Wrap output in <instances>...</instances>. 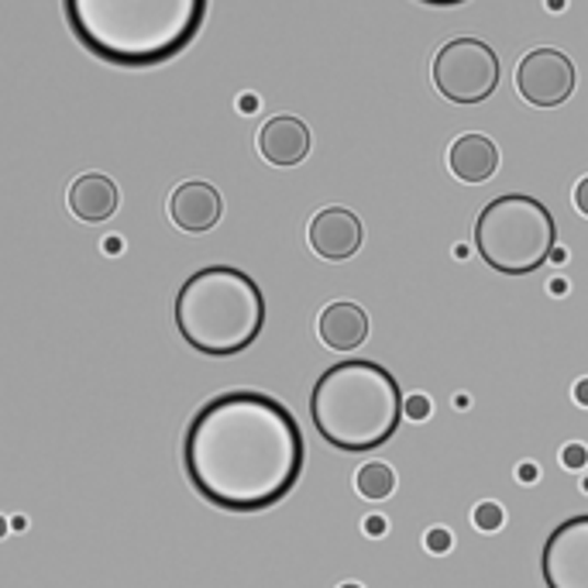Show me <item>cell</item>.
Returning a JSON list of instances; mask_svg holds the SVG:
<instances>
[{"mask_svg":"<svg viewBox=\"0 0 588 588\" xmlns=\"http://www.w3.org/2000/svg\"><path fill=\"white\" fill-rule=\"evenodd\" d=\"M306 444L283 403L235 389L203 403L183 433V468L200 499L227 513H262L303 475Z\"/></svg>","mask_w":588,"mask_h":588,"instance_id":"6da1fadb","label":"cell"},{"mask_svg":"<svg viewBox=\"0 0 588 588\" xmlns=\"http://www.w3.org/2000/svg\"><path fill=\"white\" fill-rule=\"evenodd\" d=\"M63 18L100 63L151 69L193 45L207 0H63Z\"/></svg>","mask_w":588,"mask_h":588,"instance_id":"7a4b0ae2","label":"cell"},{"mask_svg":"<svg viewBox=\"0 0 588 588\" xmlns=\"http://www.w3.org/2000/svg\"><path fill=\"white\" fill-rule=\"evenodd\" d=\"M403 403L406 396L389 369L348 358L314 382L310 420L335 451L362 454L393 441L403 420Z\"/></svg>","mask_w":588,"mask_h":588,"instance_id":"3957f363","label":"cell"},{"mask_svg":"<svg viewBox=\"0 0 588 588\" xmlns=\"http://www.w3.org/2000/svg\"><path fill=\"white\" fill-rule=\"evenodd\" d=\"M176 327L179 338L207 358L241 354L265 327V296L248 272L207 265L179 286Z\"/></svg>","mask_w":588,"mask_h":588,"instance_id":"277c9868","label":"cell"},{"mask_svg":"<svg viewBox=\"0 0 588 588\" xmlns=\"http://www.w3.org/2000/svg\"><path fill=\"white\" fill-rule=\"evenodd\" d=\"M475 248L482 262L502 275H530L557 248V224L536 196L506 193L485 203L475 220Z\"/></svg>","mask_w":588,"mask_h":588,"instance_id":"5b68a950","label":"cell"},{"mask_svg":"<svg viewBox=\"0 0 588 588\" xmlns=\"http://www.w3.org/2000/svg\"><path fill=\"white\" fill-rule=\"evenodd\" d=\"M433 87L451 104L475 108L485 104L499 87V56L493 45L478 38H454L433 56Z\"/></svg>","mask_w":588,"mask_h":588,"instance_id":"8992f818","label":"cell"},{"mask_svg":"<svg viewBox=\"0 0 588 588\" xmlns=\"http://www.w3.org/2000/svg\"><path fill=\"white\" fill-rule=\"evenodd\" d=\"M575 63L557 48H533L517 66V93L530 108H561L575 93Z\"/></svg>","mask_w":588,"mask_h":588,"instance_id":"52a82bcc","label":"cell"},{"mask_svg":"<svg viewBox=\"0 0 588 588\" xmlns=\"http://www.w3.org/2000/svg\"><path fill=\"white\" fill-rule=\"evenodd\" d=\"M547 588H588V513L557 523L541 551Z\"/></svg>","mask_w":588,"mask_h":588,"instance_id":"ba28073f","label":"cell"},{"mask_svg":"<svg viewBox=\"0 0 588 588\" xmlns=\"http://www.w3.org/2000/svg\"><path fill=\"white\" fill-rule=\"evenodd\" d=\"M310 248L327 262H344L351 255H358L365 241V227L358 220V214H351L348 207H327L310 220Z\"/></svg>","mask_w":588,"mask_h":588,"instance_id":"9c48e42d","label":"cell"},{"mask_svg":"<svg viewBox=\"0 0 588 588\" xmlns=\"http://www.w3.org/2000/svg\"><path fill=\"white\" fill-rule=\"evenodd\" d=\"M169 217H172V224L179 227V231H190V235L211 231V227H217L220 217H224L220 190H214L211 183H203V179H190V183L172 190Z\"/></svg>","mask_w":588,"mask_h":588,"instance_id":"30bf717a","label":"cell"},{"mask_svg":"<svg viewBox=\"0 0 588 588\" xmlns=\"http://www.w3.org/2000/svg\"><path fill=\"white\" fill-rule=\"evenodd\" d=\"M259 151L272 166H299L306 156H310V127L293 114H279L262 124Z\"/></svg>","mask_w":588,"mask_h":588,"instance_id":"8fae6325","label":"cell"},{"mask_svg":"<svg viewBox=\"0 0 588 588\" xmlns=\"http://www.w3.org/2000/svg\"><path fill=\"white\" fill-rule=\"evenodd\" d=\"M117 203H121L117 183L104 172H87L69 186V211H72V217H80L87 224H100V220L114 217Z\"/></svg>","mask_w":588,"mask_h":588,"instance_id":"7c38bea8","label":"cell"},{"mask_svg":"<svg viewBox=\"0 0 588 588\" xmlns=\"http://www.w3.org/2000/svg\"><path fill=\"white\" fill-rule=\"evenodd\" d=\"M317 335L327 348L354 351L369 338V314L358 303H348V299L330 303V306H324V314L317 320Z\"/></svg>","mask_w":588,"mask_h":588,"instance_id":"4fadbf2b","label":"cell"},{"mask_svg":"<svg viewBox=\"0 0 588 588\" xmlns=\"http://www.w3.org/2000/svg\"><path fill=\"white\" fill-rule=\"evenodd\" d=\"M448 166L454 179H462V183H485V179H493L499 169V148L485 135H462V138H454L448 151Z\"/></svg>","mask_w":588,"mask_h":588,"instance_id":"5bb4252c","label":"cell"},{"mask_svg":"<svg viewBox=\"0 0 588 588\" xmlns=\"http://www.w3.org/2000/svg\"><path fill=\"white\" fill-rule=\"evenodd\" d=\"M354 489L362 493L365 499L378 502V499H389L393 489H396V472L382 462H369L362 472L354 475Z\"/></svg>","mask_w":588,"mask_h":588,"instance_id":"9a60e30c","label":"cell"},{"mask_svg":"<svg viewBox=\"0 0 588 588\" xmlns=\"http://www.w3.org/2000/svg\"><path fill=\"white\" fill-rule=\"evenodd\" d=\"M472 523L482 530V533H496L502 523H506V513L499 502H478L475 513H472Z\"/></svg>","mask_w":588,"mask_h":588,"instance_id":"2e32d148","label":"cell"},{"mask_svg":"<svg viewBox=\"0 0 588 588\" xmlns=\"http://www.w3.org/2000/svg\"><path fill=\"white\" fill-rule=\"evenodd\" d=\"M430 414H433V406H430V399H427L423 393L406 396V403H403V417H410L414 423H423Z\"/></svg>","mask_w":588,"mask_h":588,"instance_id":"e0dca14e","label":"cell"},{"mask_svg":"<svg viewBox=\"0 0 588 588\" xmlns=\"http://www.w3.org/2000/svg\"><path fill=\"white\" fill-rule=\"evenodd\" d=\"M423 544H427L430 554H448L454 547V536H451L448 527H430L427 536H423Z\"/></svg>","mask_w":588,"mask_h":588,"instance_id":"ac0fdd59","label":"cell"},{"mask_svg":"<svg viewBox=\"0 0 588 588\" xmlns=\"http://www.w3.org/2000/svg\"><path fill=\"white\" fill-rule=\"evenodd\" d=\"M561 465H565L568 472H578L588 465V448L585 444H565V451H561Z\"/></svg>","mask_w":588,"mask_h":588,"instance_id":"d6986e66","label":"cell"},{"mask_svg":"<svg viewBox=\"0 0 588 588\" xmlns=\"http://www.w3.org/2000/svg\"><path fill=\"white\" fill-rule=\"evenodd\" d=\"M386 530H389V520H386V517H378V513L365 517V533H369V536H386Z\"/></svg>","mask_w":588,"mask_h":588,"instance_id":"ffe728a7","label":"cell"},{"mask_svg":"<svg viewBox=\"0 0 588 588\" xmlns=\"http://www.w3.org/2000/svg\"><path fill=\"white\" fill-rule=\"evenodd\" d=\"M575 207L588 217V176H585L581 183L575 186Z\"/></svg>","mask_w":588,"mask_h":588,"instance_id":"44dd1931","label":"cell"},{"mask_svg":"<svg viewBox=\"0 0 588 588\" xmlns=\"http://www.w3.org/2000/svg\"><path fill=\"white\" fill-rule=\"evenodd\" d=\"M517 478L530 485V482H536V478H541V468H536L533 462H523V465L517 468Z\"/></svg>","mask_w":588,"mask_h":588,"instance_id":"7402d4cb","label":"cell"},{"mask_svg":"<svg viewBox=\"0 0 588 588\" xmlns=\"http://www.w3.org/2000/svg\"><path fill=\"white\" fill-rule=\"evenodd\" d=\"M238 111H241V114H255V111H259V97H255V93H245V97L238 100Z\"/></svg>","mask_w":588,"mask_h":588,"instance_id":"603a6c76","label":"cell"},{"mask_svg":"<svg viewBox=\"0 0 588 588\" xmlns=\"http://www.w3.org/2000/svg\"><path fill=\"white\" fill-rule=\"evenodd\" d=\"M572 396H575V403H578V406H588V378H578V382H575Z\"/></svg>","mask_w":588,"mask_h":588,"instance_id":"cb8c5ba5","label":"cell"},{"mask_svg":"<svg viewBox=\"0 0 588 588\" xmlns=\"http://www.w3.org/2000/svg\"><path fill=\"white\" fill-rule=\"evenodd\" d=\"M420 4H430V8H454V4H468V0H420Z\"/></svg>","mask_w":588,"mask_h":588,"instance_id":"d4e9b609","label":"cell"},{"mask_svg":"<svg viewBox=\"0 0 588 588\" xmlns=\"http://www.w3.org/2000/svg\"><path fill=\"white\" fill-rule=\"evenodd\" d=\"M104 251H108V255H117V251H121V238H108V241H104Z\"/></svg>","mask_w":588,"mask_h":588,"instance_id":"484cf974","label":"cell"},{"mask_svg":"<svg viewBox=\"0 0 588 588\" xmlns=\"http://www.w3.org/2000/svg\"><path fill=\"white\" fill-rule=\"evenodd\" d=\"M551 290H554V293H565V290H568V283H565V279H557V283H551Z\"/></svg>","mask_w":588,"mask_h":588,"instance_id":"4316f807","label":"cell"},{"mask_svg":"<svg viewBox=\"0 0 588 588\" xmlns=\"http://www.w3.org/2000/svg\"><path fill=\"white\" fill-rule=\"evenodd\" d=\"M341 588H365V585H358V581H344Z\"/></svg>","mask_w":588,"mask_h":588,"instance_id":"83f0119b","label":"cell"},{"mask_svg":"<svg viewBox=\"0 0 588 588\" xmlns=\"http://www.w3.org/2000/svg\"><path fill=\"white\" fill-rule=\"evenodd\" d=\"M581 489H585V493H588V478H585V482H581Z\"/></svg>","mask_w":588,"mask_h":588,"instance_id":"f1b7e54d","label":"cell"}]
</instances>
